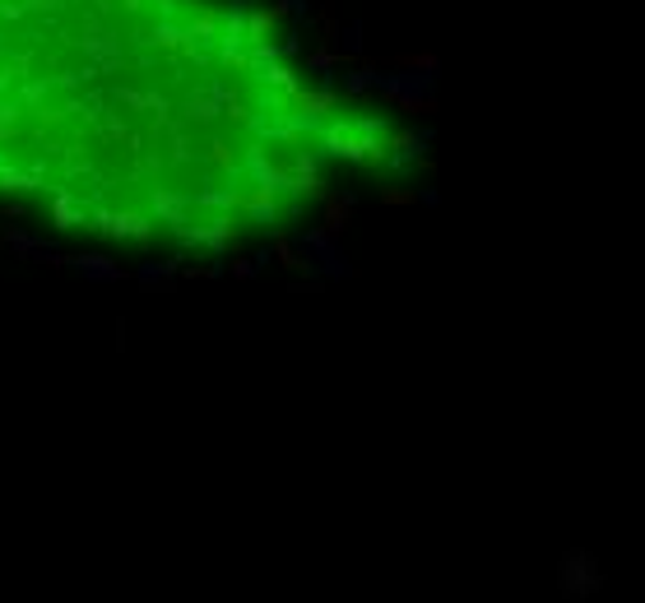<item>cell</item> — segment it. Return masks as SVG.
<instances>
[{
	"instance_id": "obj_1",
	"label": "cell",
	"mask_w": 645,
	"mask_h": 603,
	"mask_svg": "<svg viewBox=\"0 0 645 603\" xmlns=\"http://www.w3.org/2000/svg\"><path fill=\"white\" fill-rule=\"evenodd\" d=\"M247 0H0V205L131 251H228L330 168L409 158Z\"/></svg>"
}]
</instances>
